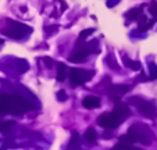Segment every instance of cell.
Segmentation results:
<instances>
[{"mask_svg": "<svg viewBox=\"0 0 157 150\" xmlns=\"http://www.w3.org/2000/svg\"><path fill=\"white\" fill-rule=\"evenodd\" d=\"M127 18L128 20H138V18L142 15V7H138V9H132L127 13Z\"/></svg>", "mask_w": 157, "mask_h": 150, "instance_id": "obj_12", "label": "cell"}, {"mask_svg": "<svg viewBox=\"0 0 157 150\" xmlns=\"http://www.w3.org/2000/svg\"><path fill=\"white\" fill-rule=\"evenodd\" d=\"M65 77H67V67L64 63H59L57 64V79L61 82L65 79Z\"/></svg>", "mask_w": 157, "mask_h": 150, "instance_id": "obj_11", "label": "cell"}, {"mask_svg": "<svg viewBox=\"0 0 157 150\" xmlns=\"http://www.w3.org/2000/svg\"><path fill=\"white\" fill-rule=\"evenodd\" d=\"M82 104L85 109H96V107H99V104H100V99L95 97V96H88L82 100Z\"/></svg>", "mask_w": 157, "mask_h": 150, "instance_id": "obj_9", "label": "cell"}, {"mask_svg": "<svg viewBox=\"0 0 157 150\" xmlns=\"http://www.w3.org/2000/svg\"><path fill=\"white\" fill-rule=\"evenodd\" d=\"M120 142H121V143H133V138L131 135H124V136H121V138H120Z\"/></svg>", "mask_w": 157, "mask_h": 150, "instance_id": "obj_23", "label": "cell"}, {"mask_svg": "<svg viewBox=\"0 0 157 150\" xmlns=\"http://www.w3.org/2000/svg\"><path fill=\"white\" fill-rule=\"evenodd\" d=\"M57 99H59L60 102H64V100H67V93H65L64 90H59V93H57Z\"/></svg>", "mask_w": 157, "mask_h": 150, "instance_id": "obj_24", "label": "cell"}, {"mask_svg": "<svg viewBox=\"0 0 157 150\" xmlns=\"http://www.w3.org/2000/svg\"><path fill=\"white\" fill-rule=\"evenodd\" d=\"M120 118L117 117L114 113H104L98 118V124L100 127L107 128V129H114L120 125Z\"/></svg>", "mask_w": 157, "mask_h": 150, "instance_id": "obj_6", "label": "cell"}, {"mask_svg": "<svg viewBox=\"0 0 157 150\" xmlns=\"http://www.w3.org/2000/svg\"><path fill=\"white\" fill-rule=\"evenodd\" d=\"M6 22L7 25L4 28H0V32L11 39H22L32 32V29L25 24H21L11 20H6Z\"/></svg>", "mask_w": 157, "mask_h": 150, "instance_id": "obj_1", "label": "cell"}, {"mask_svg": "<svg viewBox=\"0 0 157 150\" xmlns=\"http://www.w3.org/2000/svg\"><path fill=\"white\" fill-rule=\"evenodd\" d=\"M139 79H140V81H147L149 78L146 77V75H143V74H142V75H140V78H139Z\"/></svg>", "mask_w": 157, "mask_h": 150, "instance_id": "obj_28", "label": "cell"}, {"mask_svg": "<svg viewBox=\"0 0 157 150\" xmlns=\"http://www.w3.org/2000/svg\"><path fill=\"white\" fill-rule=\"evenodd\" d=\"M32 109L29 103L24 97L18 96V94H10V103H9V113L13 114H24L28 110Z\"/></svg>", "mask_w": 157, "mask_h": 150, "instance_id": "obj_3", "label": "cell"}, {"mask_svg": "<svg viewBox=\"0 0 157 150\" xmlns=\"http://www.w3.org/2000/svg\"><path fill=\"white\" fill-rule=\"evenodd\" d=\"M95 32V29L93 28H90V29H85V31H82V32L79 33V38H78V40H77V43H82V42H85V39L88 38L90 33H93Z\"/></svg>", "mask_w": 157, "mask_h": 150, "instance_id": "obj_19", "label": "cell"}, {"mask_svg": "<svg viewBox=\"0 0 157 150\" xmlns=\"http://www.w3.org/2000/svg\"><path fill=\"white\" fill-rule=\"evenodd\" d=\"M149 13L151 14L153 20H157V3L154 2V0L150 3V6H149Z\"/></svg>", "mask_w": 157, "mask_h": 150, "instance_id": "obj_22", "label": "cell"}, {"mask_svg": "<svg viewBox=\"0 0 157 150\" xmlns=\"http://www.w3.org/2000/svg\"><path fill=\"white\" fill-rule=\"evenodd\" d=\"M3 43H4V40H3V39H0V46H2Z\"/></svg>", "mask_w": 157, "mask_h": 150, "instance_id": "obj_29", "label": "cell"}, {"mask_svg": "<svg viewBox=\"0 0 157 150\" xmlns=\"http://www.w3.org/2000/svg\"><path fill=\"white\" fill-rule=\"evenodd\" d=\"M149 72H150V79H157V65L154 63H149Z\"/></svg>", "mask_w": 157, "mask_h": 150, "instance_id": "obj_21", "label": "cell"}, {"mask_svg": "<svg viewBox=\"0 0 157 150\" xmlns=\"http://www.w3.org/2000/svg\"><path fill=\"white\" fill-rule=\"evenodd\" d=\"M57 28L59 27H48V28H44V31L48 32V35H50V33H53L54 31H57Z\"/></svg>", "mask_w": 157, "mask_h": 150, "instance_id": "obj_27", "label": "cell"}, {"mask_svg": "<svg viewBox=\"0 0 157 150\" xmlns=\"http://www.w3.org/2000/svg\"><path fill=\"white\" fill-rule=\"evenodd\" d=\"M88 49L90 53H99L100 52V47H99V42L98 39H93L92 42H89L88 43Z\"/></svg>", "mask_w": 157, "mask_h": 150, "instance_id": "obj_16", "label": "cell"}, {"mask_svg": "<svg viewBox=\"0 0 157 150\" xmlns=\"http://www.w3.org/2000/svg\"><path fill=\"white\" fill-rule=\"evenodd\" d=\"M85 139L89 142V143H95L96 142V131L93 128H89L85 132Z\"/></svg>", "mask_w": 157, "mask_h": 150, "instance_id": "obj_14", "label": "cell"}, {"mask_svg": "<svg viewBox=\"0 0 157 150\" xmlns=\"http://www.w3.org/2000/svg\"><path fill=\"white\" fill-rule=\"evenodd\" d=\"M70 150H81V142L79 135L77 132H72L71 140H70Z\"/></svg>", "mask_w": 157, "mask_h": 150, "instance_id": "obj_10", "label": "cell"}, {"mask_svg": "<svg viewBox=\"0 0 157 150\" xmlns=\"http://www.w3.org/2000/svg\"><path fill=\"white\" fill-rule=\"evenodd\" d=\"M114 114L117 115V117L120 118V121H124V120H127V117L129 115V109H128V106L127 104H124V103H117L116 104V107H114Z\"/></svg>", "mask_w": 157, "mask_h": 150, "instance_id": "obj_8", "label": "cell"}, {"mask_svg": "<svg viewBox=\"0 0 157 150\" xmlns=\"http://www.w3.org/2000/svg\"><path fill=\"white\" fill-rule=\"evenodd\" d=\"M153 22H154V20L153 21H145V22H140L139 27H138V29H139L140 32H146L149 28L153 27Z\"/></svg>", "mask_w": 157, "mask_h": 150, "instance_id": "obj_20", "label": "cell"}, {"mask_svg": "<svg viewBox=\"0 0 157 150\" xmlns=\"http://www.w3.org/2000/svg\"><path fill=\"white\" fill-rule=\"evenodd\" d=\"M124 64L127 65L128 68L133 70V71H139L140 70V64H139V63H138V61H133V60H129V59H127V57L124 59Z\"/></svg>", "mask_w": 157, "mask_h": 150, "instance_id": "obj_13", "label": "cell"}, {"mask_svg": "<svg viewBox=\"0 0 157 150\" xmlns=\"http://www.w3.org/2000/svg\"><path fill=\"white\" fill-rule=\"evenodd\" d=\"M43 61H44V64H46V67H48V68H52V65H53V61H52L50 57H44Z\"/></svg>", "mask_w": 157, "mask_h": 150, "instance_id": "obj_26", "label": "cell"}, {"mask_svg": "<svg viewBox=\"0 0 157 150\" xmlns=\"http://www.w3.org/2000/svg\"><path fill=\"white\" fill-rule=\"evenodd\" d=\"M118 3H120V0H107V7L111 9V7H116Z\"/></svg>", "mask_w": 157, "mask_h": 150, "instance_id": "obj_25", "label": "cell"}, {"mask_svg": "<svg viewBox=\"0 0 157 150\" xmlns=\"http://www.w3.org/2000/svg\"><path fill=\"white\" fill-rule=\"evenodd\" d=\"M128 135H131L133 138L135 142H139L142 144H150L154 139V135L150 129H149L146 125H142V124H135L129 128L128 131Z\"/></svg>", "mask_w": 157, "mask_h": 150, "instance_id": "obj_2", "label": "cell"}, {"mask_svg": "<svg viewBox=\"0 0 157 150\" xmlns=\"http://www.w3.org/2000/svg\"><path fill=\"white\" fill-rule=\"evenodd\" d=\"M131 103H133L135 106L138 107L140 114H143L145 117L150 118V120H154L157 117V109L150 103V102H146V100H142L139 97H132L129 100Z\"/></svg>", "mask_w": 157, "mask_h": 150, "instance_id": "obj_4", "label": "cell"}, {"mask_svg": "<svg viewBox=\"0 0 157 150\" xmlns=\"http://www.w3.org/2000/svg\"><path fill=\"white\" fill-rule=\"evenodd\" d=\"M93 77L92 71H85V70H79V68H72L70 71V81L74 86L82 85L83 82L89 81L90 78Z\"/></svg>", "mask_w": 157, "mask_h": 150, "instance_id": "obj_5", "label": "cell"}, {"mask_svg": "<svg viewBox=\"0 0 157 150\" xmlns=\"http://www.w3.org/2000/svg\"><path fill=\"white\" fill-rule=\"evenodd\" d=\"M14 125H15L14 121H4V122H0V132H9Z\"/></svg>", "mask_w": 157, "mask_h": 150, "instance_id": "obj_15", "label": "cell"}, {"mask_svg": "<svg viewBox=\"0 0 157 150\" xmlns=\"http://www.w3.org/2000/svg\"><path fill=\"white\" fill-rule=\"evenodd\" d=\"M129 90V86L125 85H111L109 89H107V93L110 94V97L114 100H118L122 94H125Z\"/></svg>", "mask_w": 157, "mask_h": 150, "instance_id": "obj_7", "label": "cell"}, {"mask_svg": "<svg viewBox=\"0 0 157 150\" xmlns=\"http://www.w3.org/2000/svg\"><path fill=\"white\" fill-rule=\"evenodd\" d=\"M106 63H107V65H109V67H111L113 70H116V71L120 70V67H118V64L116 63V59H114L113 54H109V56H107Z\"/></svg>", "mask_w": 157, "mask_h": 150, "instance_id": "obj_18", "label": "cell"}, {"mask_svg": "<svg viewBox=\"0 0 157 150\" xmlns=\"http://www.w3.org/2000/svg\"><path fill=\"white\" fill-rule=\"evenodd\" d=\"M28 68H29V65H28V63L25 61V60H18V61H17V71L20 74L27 72Z\"/></svg>", "mask_w": 157, "mask_h": 150, "instance_id": "obj_17", "label": "cell"}]
</instances>
